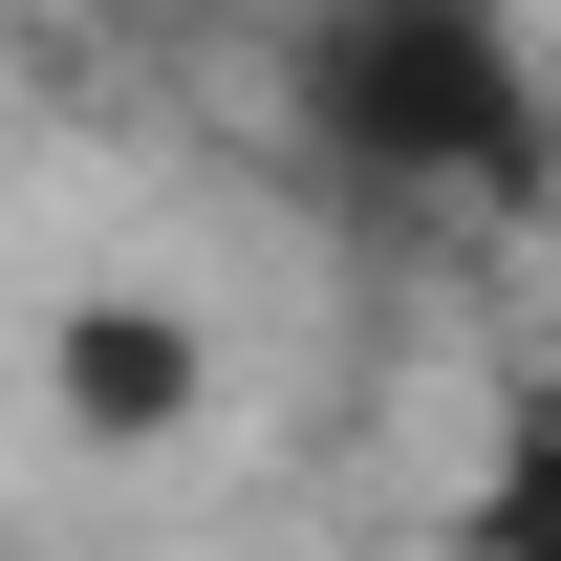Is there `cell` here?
Masks as SVG:
<instances>
[{
	"mask_svg": "<svg viewBox=\"0 0 561 561\" xmlns=\"http://www.w3.org/2000/svg\"><path fill=\"white\" fill-rule=\"evenodd\" d=\"M260 66L324 216L476 238V216L561 195V87L518 44V0H260Z\"/></svg>",
	"mask_w": 561,
	"mask_h": 561,
	"instance_id": "cell-1",
	"label": "cell"
},
{
	"mask_svg": "<svg viewBox=\"0 0 561 561\" xmlns=\"http://www.w3.org/2000/svg\"><path fill=\"white\" fill-rule=\"evenodd\" d=\"M44 411H66L87 454H173V432L216 411V324L108 280V302H66V324H44Z\"/></svg>",
	"mask_w": 561,
	"mask_h": 561,
	"instance_id": "cell-2",
	"label": "cell"
},
{
	"mask_svg": "<svg viewBox=\"0 0 561 561\" xmlns=\"http://www.w3.org/2000/svg\"><path fill=\"white\" fill-rule=\"evenodd\" d=\"M476 540H518V561H561V367L518 389V432H496V476H476Z\"/></svg>",
	"mask_w": 561,
	"mask_h": 561,
	"instance_id": "cell-3",
	"label": "cell"
}]
</instances>
